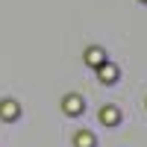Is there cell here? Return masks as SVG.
<instances>
[{"label":"cell","mask_w":147,"mask_h":147,"mask_svg":"<svg viewBox=\"0 0 147 147\" xmlns=\"http://www.w3.org/2000/svg\"><path fill=\"white\" fill-rule=\"evenodd\" d=\"M62 112L65 115H82V97L80 94H68L62 100Z\"/></svg>","instance_id":"obj_1"},{"label":"cell","mask_w":147,"mask_h":147,"mask_svg":"<svg viewBox=\"0 0 147 147\" xmlns=\"http://www.w3.org/2000/svg\"><path fill=\"white\" fill-rule=\"evenodd\" d=\"M100 118H103V124L112 127V124H118V121H121V109H118V106H106L103 112H100Z\"/></svg>","instance_id":"obj_5"},{"label":"cell","mask_w":147,"mask_h":147,"mask_svg":"<svg viewBox=\"0 0 147 147\" xmlns=\"http://www.w3.org/2000/svg\"><path fill=\"white\" fill-rule=\"evenodd\" d=\"M18 115H21V106L15 100H0V118L3 121H18Z\"/></svg>","instance_id":"obj_2"},{"label":"cell","mask_w":147,"mask_h":147,"mask_svg":"<svg viewBox=\"0 0 147 147\" xmlns=\"http://www.w3.org/2000/svg\"><path fill=\"white\" fill-rule=\"evenodd\" d=\"M97 74H100V80H103V85H112L115 80H118V68L115 65H109V62H103L100 68H94Z\"/></svg>","instance_id":"obj_4"},{"label":"cell","mask_w":147,"mask_h":147,"mask_svg":"<svg viewBox=\"0 0 147 147\" xmlns=\"http://www.w3.org/2000/svg\"><path fill=\"white\" fill-rule=\"evenodd\" d=\"M74 144H77V147H94V136H91V132H80V136L74 138Z\"/></svg>","instance_id":"obj_6"},{"label":"cell","mask_w":147,"mask_h":147,"mask_svg":"<svg viewBox=\"0 0 147 147\" xmlns=\"http://www.w3.org/2000/svg\"><path fill=\"white\" fill-rule=\"evenodd\" d=\"M103 62H106L103 47H88V50H85V65H88V68H100Z\"/></svg>","instance_id":"obj_3"}]
</instances>
